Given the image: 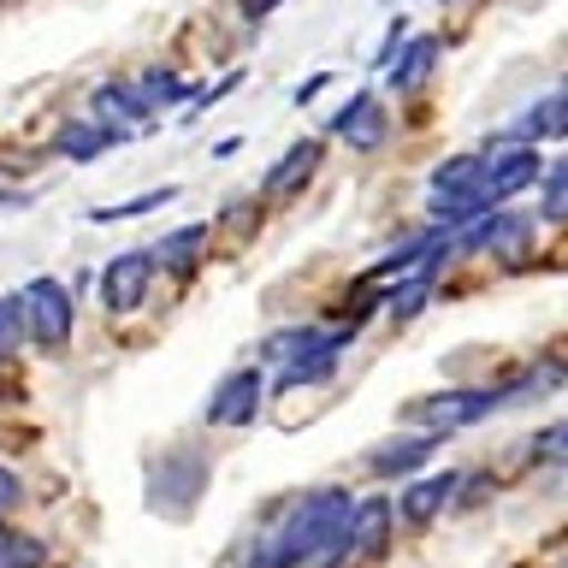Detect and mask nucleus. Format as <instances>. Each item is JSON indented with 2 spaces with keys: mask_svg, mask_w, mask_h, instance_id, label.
<instances>
[{
  "mask_svg": "<svg viewBox=\"0 0 568 568\" xmlns=\"http://www.w3.org/2000/svg\"><path fill=\"white\" fill-rule=\"evenodd\" d=\"M390 515H397V504H385V497H367V504L349 509V557L355 562H379L385 557V539H390Z\"/></svg>",
  "mask_w": 568,
  "mask_h": 568,
  "instance_id": "10",
  "label": "nucleus"
},
{
  "mask_svg": "<svg viewBox=\"0 0 568 568\" xmlns=\"http://www.w3.org/2000/svg\"><path fill=\"white\" fill-rule=\"evenodd\" d=\"M438 65V36H415V42L403 48V60H390V95H408V89H420L433 78Z\"/></svg>",
  "mask_w": 568,
  "mask_h": 568,
  "instance_id": "18",
  "label": "nucleus"
},
{
  "mask_svg": "<svg viewBox=\"0 0 568 568\" xmlns=\"http://www.w3.org/2000/svg\"><path fill=\"white\" fill-rule=\"evenodd\" d=\"M532 456H539V462H557V468H568V420H562V426H545V433L532 438Z\"/></svg>",
  "mask_w": 568,
  "mask_h": 568,
  "instance_id": "24",
  "label": "nucleus"
},
{
  "mask_svg": "<svg viewBox=\"0 0 568 568\" xmlns=\"http://www.w3.org/2000/svg\"><path fill=\"white\" fill-rule=\"evenodd\" d=\"M568 136V89H557V95H539V106L515 124L509 136H491L486 149H509V142H557Z\"/></svg>",
  "mask_w": 568,
  "mask_h": 568,
  "instance_id": "15",
  "label": "nucleus"
},
{
  "mask_svg": "<svg viewBox=\"0 0 568 568\" xmlns=\"http://www.w3.org/2000/svg\"><path fill=\"white\" fill-rule=\"evenodd\" d=\"M337 355L344 349H314V355H302V362H284L278 367V379H273V390H302V385H320V379H332L337 373Z\"/></svg>",
  "mask_w": 568,
  "mask_h": 568,
  "instance_id": "19",
  "label": "nucleus"
},
{
  "mask_svg": "<svg viewBox=\"0 0 568 568\" xmlns=\"http://www.w3.org/2000/svg\"><path fill=\"white\" fill-rule=\"evenodd\" d=\"M166 202H178V184H160L149 195H131V202H119V207H95V220L101 225L106 220H136V213H154V207H166Z\"/></svg>",
  "mask_w": 568,
  "mask_h": 568,
  "instance_id": "22",
  "label": "nucleus"
},
{
  "mask_svg": "<svg viewBox=\"0 0 568 568\" xmlns=\"http://www.w3.org/2000/svg\"><path fill=\"white\" fill-rule=\"evenodd\" d=\"M202 248H207V225L195 220V225H178L166 231L149 255H154V273H172V278H190V266L202 261Z\"/></svg>",
  "mask_w": 568,
  "mask_h": 568,
  "instance_id": "16",
  "label": "nucleus"
},
{
  "mask_svg": "<svg viewBox=\"0 0 568 568\" xmlns=\"http://www.w3.org/2000/svg\"><path fill=\"white\" fill-rule=\"evenodd\" d=\"M385 7H403V0H385Z\"/></svg>",
  "mask_w": 568,
  "mask_h": 568,
  "instance_id": "32",
  "label": "nucleus"
},
{
  "mask_svg": "<svg viewBox=\"0 0 568 568\" xmlns=\"http://www.w3.org/2000/svg\"><path fill=\"white\" fill-rule=\"evenodd\" d=\"M497 486H491V479H456V504L462 509H474V504H486V497H491Z\"/></svg>",
  "mask_w": 568,
  "mask_h": 568,
  "instance_id": "26",
  "label": "nucleus"
},
{
  "mask_svg": "<svg viewBox=\"0 0 568 568\" xmlns=\"http://www.w3.org/2000/svg\"><path fill=\"white\" fill-rule=\"evenodd\" d=\"M124 131L119 124H101V119H65L53 131V154L60 160H101L106 149H119Z\"/></svg>",
  "mask_w": 568,
  "mask_h": 568,
  "instance_id": "13",
  "label": "nucleus"
},
{
  "mask_svg": "<svg viewBox=\"0 0 568 568\" xmlns=\"http://www.w3.org/2000/svg\"><path fill=\"white\" fill-rule=\"evenodd\" d=\"M515 397V390H486V385H450V390H433V397H415L408 403V415L426 420L433 433H462V426H474V420H486L491 408H504Z\"/></svg>",
  "mask_w": 568,
  "mask_h": 568,
  "instance_id": "3",
  "label": "nucleus"
},
{
  "mask_svg": "<svg viewBox=\"0 0 568 568\" xmlns=\"http://www.w3.org/2000/svg\"><path fill=\"white\" fill-rule=\"evenodd\" d=\"M403 36H408V24H403V18H397V24H390V36H385V42L379 48H373V71H379V65H390V60H397V42H403Z\"/></svg>",
  "mask_w": 568,
  "mask_h": 568,
  "instance_id": "27",
  "label": "nucleus"
},
{
  "mask_svg": "<svg viewBox=\"0 0 568 568\" xmlns=\"http://www.w3.org/2000/svg\"><path fill=\"white\" fill-rule=\"evenodd\" d=\"M438 444H444V433H408V438H390V444H379V450H373V474H379V479L420 474L426 462L438 456Z\"/></svg>",
  "mask_w": 568,
  "mask_h": 568,
  "instance_id": "14",
  "label": "nucleus"
},
{
  "mask_svg": "<svg viewBox=\"0 0 568 568\" xmlns=\"http://www.w3.org/2000/svg\"><path fill=\"white\" fill-rule=\"evenodd\" d=\"M149 284H154V255L149 248H124L101 266V302L113 314H136L149 302Z\"/></svg>",
  "mask_w": 568,
  "mask_h": 568,
  "instance_id": "5",
  "label": "nucleus"
},
{
  "mask_svg": "<svg viewBox=\"0 0 568 568\" xmlns=\"http://www.w3.org/2000/svg\"><path fill=\"white\" fill-rule=\"evenodd\" d=\"M456 479H462V474H426V479H415V486H408V491L397 497V515H403L408 527L438 521V509L456 497Z\"/></svg>",
  "mask_w": 568,
  "mask_h": 568,
  "instance_id": "17",
  "label": "nucleus"
},
{
  "mask_svg": "<svg viewBox=\"0 0 568 568\" xmlns=\"http://www.w3.org/2000/svg\"><path fill=\"white\" fill-rule=\"evenodd\" d=\"M261 390H266V373H255V367L225 373V379L213 385V397H207V426H255Z\"/></svg>",
  "mask_w": 568,
  "mask_h": 568,
  "instance_id": "8",
  "label": "nucleus"
},
{
  "mask_svg": "<svg viewBox=\"0 0 568 568\" xmlns=\"http://www.w3.org/2000/svg\"><path fill=\"white\" fill-rule=\"evenodd\" d=\"M326 83H332V71H314V78L302 83V89H296L291 101H296V106H308V101H314V95H320V89H326Z\"/></svg>",
  "mask_w": 568,
  "mask_h": 568,
  "instance_id": "30",
  "label": "nucleus"
},
{
  "mask_svg": "<svg viewBox=\"0 0 568 568\" xmlns=\"http://www.w3.org/2000/svg\"><path fill=\"white\" fill-rule=\"evenodd\" d=\"M349 509H355V504H349L344 486H314V491H302L296 504L284 509V521L261 527L248 568H296V562H314L320 550H326L337 532H344Z\"/></svg>",
  "mask_w": 568,
  "mask_h": 568,
  "instance_id": "1",
  "label": "nucleus"
},
{
  "mask_svg": "<svg viewBox=\"0 0 568 568\" xmlns=\"http://www.w3.org/2000/svg\"><path fill=\"white\" fill-rule=\"evenodd\" d=\"M332 136H337V142H349V149H362V154H373V149H379V142L390 136L385 101L373 95V89H355V95L332 113Z\"/></svg>",
  "mask_w": 568,
  "mask_h": 568,
  "instance_id": "9",
  "label": "nucleus"
},
{
  "mask_svg": "<svg viewBox=\"0 0 568 568\" xmlns=\"http://www.w3.org/2000/svg\"><path fill=\"white\" fill-rule=\"evenodd\" d=\"M320 160H326V142H320V136H296L291 149H284L273 166H266V178H261V202H291V195H302V190L314 184Z\"/></svg>",
  "mask_w": 568,
  "mask_h": 568,
  "instance_id": "6",
  "label": "nucleus"
},
{
  "mask_svg": "<svg viewBox=\"0 0 568 568\" xmlns=\"http://www.w3.org/2000/svg\"><path fill=\"white\" fill-rule=\"evenodd\" d=\"M12 308H18V326H24L30 344H42V349H65V337H71V320H78V308H71V291L60 278H30V284H18V296H12Z\"/></svg>",
  "mask_w": 568,
  "mask_h": 568,
  "instance_id": "2",
  "label": "nucleus"
},
{
  "mask_svg": "<svg viewBox=\"0 0 568 568\" xmlns=\"http://www.w3.org/2000/svg\"><path fill=\"white\" fill-rule=\"evenodd\" d=\"M18 332H24V326H18V308H12V296H0V362H7V355H12Z\"/></svg>",
  "mask_w": 568,
  "mask_h": 568,
  "instance_id": "25",
  "label": "nucleus"
},
{
  "mask_svg": "<svg viewBox=\"0 0 568 568\" xmlns=\"http://www.w3.org/2000/svg\"><path fill=\"white\" fill-rule=\"evenodd\" d=\"M349 349L355 344V332L349 326H284V332H273V337H266V344H261V355H266V362H302V355H314V349Z\"/></svg>",
  "mask_w": 568,
  "mask_h": 568,
  "instance_id": "11",
  "label": "nucleus"
},
{
  "mask_svg": "<svg viewBox=\"0 0 568 568\" xmlns=\"http://www.w3.org/2000/svg\"><path fill=\"white\" fill-rule=\"evenodd\" d=\"M539 172H545V160L532 142H509V149H491V166H486V207H504L509 195H521L539 184Z\"/></svg>",
  "mask_w": 568,
  "mask_h": 568,
  "instance_id": "7",
  "label": "nucleus"
},
{
  "mask_svg": "<svg viewBox=\"0 0 568 568\" xmlns=\"http://www.w3.org/2000/svg\"><path fill=\"white\" fill-rule=\"evenodd\" d=\"M95 113H101V124H119V131L131 136V131H149L160 106L142 95L136 83H101L95 89Z\"/></svg>",
  "mask_w": 568,
  "mask_h": 568,
  "instance_id": "12",
  "label": "nucleus"
},
{
  "mask_svg": "<svg viewBox=\"0 0 568 568\" xmlns=\"http://www.w3.org/2000/svg\"><path fill=\"white\" fill-rule=\"evenodd\" d=\"M136 89H142L154 106H184V101H190V83L178 78V71H166V65H149V71L136 78Z\"/></svg>",
  "mask_w": 568,
  "mask_h": 568,
  "instance_id": "20",
  "label": "nucleus"
},
{
  "mask_svg": "<svg viewBox=\"0 0 568 568\" xmlns=\"http://www.w3.org/2000/svg\"><path fill=\"white\" fill-rule=\"evenodd\" d=\"M278 7H284V0H237V12L248 18V24H261V18H266V12H278Z\"/></svg>",
  "mask_w": 568,
  "mask_h": 568,
  "instance_id": "29",
  "label": "nucleus"
},
{
  "mask_svg": "<svg viewBox=\"0 0 568 568\" xmlns=\"http://www.w3.org/2000/svg\"><path fill=\"white\" fill-rule=\"evenodd\" d=\"M18 202H24V195H7V190H0V207H18Z\"/></svg>",
  "mask_w": 568,
  "mask_h": 568,
  "instance_id": "31",
  "label": "nucleus"
},
{
  "mask_svg": "<svg viewBox=\"0 0 568 568\" xmlns=\"http://www.w3.org/2000/svg\"><path fill=\"white\" fill-rule=\"evenodd\" d=\"M18 497H24V486H18V474H12V468H0V515L18 509Z\"/></svg>",
  "mask_w": 568,
  "mask_h": 568,
  "instance_id": "28",
  "label": "nucleus"
},
{
  "mask_svg": "<svg viewBox=\"0 0 568 568\" xmlns=\"http://www.w3.org/2000/svg\"><path fill=\"white\" fill-rule=\"evenodd\" d=\"M539 184H545V220L550 225H568V154L550 160V166L539 172Z\"/></svg>",
  "mask_w": 568,
  "mask_h": 568,
  "instance_id": "21",
  "label": "nucleus"
},
{
  "mask_svg": "<svg viewBox=\"0 0 568 568\" xmlns=\"http://www.w3.org/2000/svg\"><path fill=\"white\" fill-rule=\"evenodd\" d=\"M562 379H568V367L550 355V362H532L527 367V385H509V390H515V397H545V390H557Z\"/></svg>",
  "mask_w": 568,
  "mask_h": 568,
  "instance_id": "23",
  "label": "nucleus"
},
{
  "mask_svg": "<svg viewBox=\"0 0 568 568\" xmlns=\"http://www.w3.org/2000/svg\"><path fill=\"white\" fill-rule=\"evenodd\" d=\"M486 166H491V149H462V154H444L433 178H426V190H433V213L444 225L456 220V207L468 202V195L486 184Z\"/></svg>",
  "mask_w": 568,
  "mask_h": 568,
  "instance_id": "4",
  "label": "nucleus"
},
{
  "mask_svg": "<svg viewBox=\"0 0 568 568\" xmlns=\"http://www.w3.org/2000/svg\"><path fill=\"white\" fill-rule=\"evenodd\" d=\"M0 7H7V0H0Z\"/></svg>",
  "mask_w": 568,
  "mask_h": 568,
  "instance_id": "33",
  "label": "nucleus"
}]
</instances>
